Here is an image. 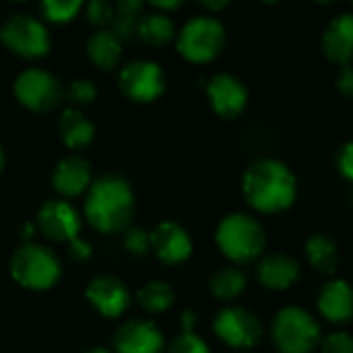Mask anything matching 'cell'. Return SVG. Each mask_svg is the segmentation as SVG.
<instances>
[{
  "mask_svg": "<svg viewBox=\"0 0 353 353\" xmlns=\"http://www.w3.org/2000/svg\"><path fill=\"white\" fill-rule=\"evenodd\" d=\"M243 196L254 210L276 214L295 202L297 179L287 164L262 158L250 164L243 174Z\"/></svg>",
  "mask_w": 353,
  "mask_h": 353,
  "instance_id": "obj_1",
  "label": "cell"
},
{
  "mask_svg": "<svg viewBox=\"0 0 353 353\" xmlns=\"http://www.w3.org/2000/svg\"><path fill=\"white\" fill-rule=\"evenodd\" d=\"M85 219L100 233H123L129 229L135 198L131 185L119 174H104L85 192Z\"/></svg>",
  "mask_w": 353,
  "mask_h": 353,
  "instance_id": "obj_2",
  "label": "cell"
},
{
  "mask_svg": "<svg viewBox=\"0 0 353 353\" xmlns=\"http://www.w3.org/2000/svg\"><path fill=\"white\" fill-rule=\"evenodd\" d=\"M216 245L231 262L250 264L262 256L266 235L256 219L235 212L221 221L216 229Z\"/></svg>",
  "mask_w": 353,
  "mask_h": 353,
  "instance_id": "obj_3",
  "label": "cell"
},
{
  "mask_svg": "<svg viewBox=\"0 0 353 353\" xmlns=\"http://www.w3.org/2000/svg\"><path fill=\"white\" fill-rule=\"evenodd\" d=\"M272 343L281 353H312L320 345V324L303 307H283L272 320Z\"/></svg>",
  "mask_w": 353,
  "mask_h": 353,
  "instance_id": "obj_4",
  "label": "cell"
},
{
  "mask_svg": "<svg viewBox=\"0 0 353 353\" xmlns=\"http://www.w3.org/2000/svg\"><path fill=\"white\" fill-rule=\"evenodd\" d=\"M11 274L30 291H46L59 283L63 268L59 258L48 248L26 243L11 258Z\"/></svg>",
  "mask_w": 353,
  "mask_h": 353,
  "instance_id": "obj_5",
  "label": "cell"
},
{
  "mask_svg": "<svg viewBox=\"0 0 353 353\" xmlns=\"http://www.w3.org/2000/svg\"><path fill=\"white\" fill-rule=\"evenodd\" d=\"M225 46V30L216 19L196 17L179 34L176 48L192 63H208L221 54Z\"/></svg>",
  "mask_w": 353,
  "mask_h": 353,
  "instance_id": "obj_6",
  "label": "cell"
},
{
  "mask_svg": "<svg viewBox=\"0 0 353 353\" xmlns=\"http://www.w3.org/2000/svg\"><path fill=\"white\" fill-rule=\"evenodd\" d=\"M214 332L229 347L252 349L262 339V324L254 312L239 307V305H231L216 314Z\"/></svg>",
  "mask_w": 353,
  "mask_h": 353,
  "instance_id": "obj_7",
  "label": "cell"
},
{
  "mask_svg": "<svg viewBox=\"0 0 353 353\" xmlns=\"http://www.w3.org/2000/svg\"><path fill=\"white\" fill-rule=\"evenodd\" d=\"M15 96L23 106L36 112H48L63 100V88L48 71L28 69L15 81Z\"/></svg>",
  "mask_w": 353,
  "mask_h": 353,
  "instance_id": "obj_8",
  "label": "cell"
},
{
  "mask_svg": "<svg viewBox=\"0 0 353 353\" xmlns=\"http://www.w3.org/2000/svg\"><path fill=\"white\" fill-rule=\"evenodd\" d=\"M3 40L15 54L26 57V59L42 57L48 52V46H50L46 28L28 15H17L9 19L3 30Z\"/></svg>",
  "mask_w": 353,
  "mask_h": 353,
  "instance_id": "obj_9",
  "label": "cell"
},
{
  "mask_svg": "<svg viewBox=\"0 0 353 353\" xmlns=\"http://www.w3.org/2000/svg\"><path fill=\"white\" fill-rule=\"evenodd\" d=\"M119 85L127 98L135 102H152L164 92V73L156 63L135 61L121 71Z\"/></svg>",
  "mask_w": 353,
  "mask_h": 353,
  "instance_id": "obj_10",
  "label": "cell"
},
{
  "mask_svg": "<svg viewBox=\"0 0 353 353\" xmlns=\"http://www.w3.org/2000/svg\"><path fill=\"white\" fill-rule=\"evenodd\" d=\"M36 229L52 239V241H61V243H69L75 237H79V229H81V221L79 214L75 212V208L65 202V200H48L42 204L38 219H36Z\"/></svg>",
  "mask_w": 353,
  "mask_h": 353,
  "instance_id": "obj_11",
  "label": "cell"
},
{
  "mask_svg": "<svg viewBox=\"0 0 353 353\" xmlns=\"http://www.w3.org/2000/svg\"><path fill=\"white\" fill-rule=\"evenodd\" d=\"M150 250L164 264H181L192 256L194 243L190 233L179 223L164 221L150 233Z\"/></svg>",
  "mask_w": 353,
  "mask_h": 353,
  "instance_id": "obj_12",
  "label": "cell"
},
{
  "mask_svg": "<svg viewBox=\"0 0 353 353\" xmlns=\"http://www.w3.org/2000/svg\"><path fill=\"white\" fill-rule=\"evenodd\" d=\"M117 353H162L164 336L150 320H127L114 332Z\"/></svg>",
  "mask_w": 353,
  "mask_h": 353,
  "instance_id": "obj_13",
  "label": "cell"
},
{
  "mask_svg": "<svg viewBox=\"0 0 353 353\" xmlns=\"http://www.w3.org/2000/svg\"><path fill=\"white\" fill-rule=\"evenodd\" d=\"M88 301L106 318H119L131 301V293L123 281L114 276H96L85 289Z\"/></svg>",
  "mask_w": 353,
  "mask_h": 353,
  "instance_id": "obj_14",
  "label": "cell"
},
{
  "mask_svg": "<svg viewBox=\"0 0 353 353\" xmlns=\"http://www.w3.org/2000/svg\"><path fill=\"white\" fill-rule=\"evenodd\" d=\"M206 92H208V100H210L214 112L225 119H235L237 114L243 112V108L248 104L245 85L229 73L214 75L208 81Z\"/></svg>",
  "mask_w": 353,
  "mask_h": 353,
  "instance_id": "obj_15",
  "label": "cell"
},
{
  "mask_svg": "<svg viewBox=\"0 0 353 353\" xmlns=\"http://www.w3.org/2000/svg\"><path fill=\"white\" fill-rule=\"evenodd\" d=\"M322 50L328 61L339 67H351L353 63V15L343 13L334 17L322 36Z\"/></svg>",
  "mask_w": 353,
  "mask_h": 353,
  "instance_id": "obj_16",
  "label": "cell"
},
{
  "mask_svg": "<svg viewBox=\"0 0 353 353\" xmlns=\"http://www.w3.org/2000/svg\"><path fill=\"white\" fill-rule=\"evenodd\" d=\"M54 190L65 198L83 196L92 185V168L90 162L81 156H67L63 158L52 174Z\"/></svg>",
  "mask_w": 353,
  "mask_h": 353,
  "instance_id": "obj_17",
  "label": "cell"
},
{
  "mask_svg": "<svg viewBox=\"0 0 353 353\" xmlns=\"http://www.w3.org/2000/svg\"><path fill=\"white\" fill-rule=\"evenodd\" d=\"M318 310L332 324L353 318V289L347 281H328L318 293Z\"/></svg>",
  "mask_w": 353,
  "mask_h": 353,
  "instance_id": "obj_18",
  "label": "cell"
},
{
  "mask_svg": "<svg viewBox=\"0 0 353 353\" xmlns=\"http://www.w3.org/2000/svg\"><path fill=\"white\" fill-rule=\"evenodd\" d=\"M299 264L287 254H268L258 264V279L270 291H285L299 279Z\"/></svg>",
  "mask_w": 353,
  "mask_h": 353,
  "instance_id": "obj_19",
  "label": "cell"
},
{
  "mask_svg": "<svg viewBox=\"0 0 353 353\" xmlns=\"http://www.w3.org/2000/svg\"><path fill=\"white\" fill-rule=\"evenodd\" d=\"M59 133L67 148L79 150L94 139V125L83 112L69 108L59 119Z\"/></svg>",
  "mask_w": 353,
  "mask_h": 353,
  "instance_id": "obj_20",
  "label": "cell"
},
{
  "mask_svg": "<svg viewBox=\"0 0 353 353\" xmlns=\"http://www.w3.org/2000/svg\"><path fill=\"white\" fill-rule=\"evenodd\" d=\"M305 258L312 264V268L320 274H334L336 272L339 250H336V243L324 233H314L305 241Z\"/></svg>",
  "mask_w": 353,
  "mask_h": 353,
  "instance_id": "obj_21",
  "label": "cell"
},
{
  "mask_svg": "<svg viewBox=\"0 0 353 353\" xmlns=\"http://www.w3.org/2000/svg\"><path fill=\"white\" fill-rule=\"evenodd\" d=\"M245 285H248L245 272L237 266H225V268L216 270L210 279L212 295L216 299H223V301H231L237 295H241Z\"/></svg>",
  "mask_w": 353,
  "mask_h": 353,
  "instance_id": "obj_22",
  "label": "cell"
},
{
  "mask_svg": "<svg viewBox=\"0 0 353 353\" xmlns=\"http://www.w3.org/2000/svg\"><path fill=\"white\" fill-rule=\"evenodd\" d=\"M88 52L100 69H112L121 57V42L112 32H96L88 42Z\"/></svg>",
  "mask_w": 353,
  "mask_h": 353,
  "instance_id": "obj_23",
  "label": "cell"
},
{
  "mask_svg": "<svg viewBox=\"0 0 353 353\" xmlns=\"http://www.w3.org/2000/svg\"><path fill=\"white\" fill-rule=\"evenodd\" d=\"M172 301H174V291L164 281H150L137 291V303L150 314H160L168 310Z\"/></svg>",
  "mask_w": 353,
  "mask_h": 353,
  "instance_id": "obj_24",
  "label": "cell"
},
{
  "mask_svg": "<svg viewBox=\"0 0 353 353\" xmlns=\"http://www.w3.org/2000/svg\"><path fill=\"white\" fill-rule=\"evenodd\" d=\"M137 36L150 46H164L172 40V21L164 15H148L137 23Z\"/></svg>",
  "mask_w": 353,
  "mask_h": 353,
  "instance_id": "obj_25",
  "label": "cell"
},
{
  "mask_svg": "<svg viewBox=\"0 0 353 353\" xmlns=\"http://www.w3.org/2000/svg\"><path fill=\"white\" fill-rule=\"evenodd\" d=\"M143 7V0H119L117 5V19H114V28L112 34L125 42H129L135 34H137V15Z\"/></svg>",
  "mask_w": 353,
  "mask_h": 353,
  "instance_id": "obj_26",
  "label": "cell"
},
{
  "mask_svg": "<svg viewBox=\"0 0 353 353\" xmlns=\"http://www.w3.org/2000/svg\"><path fill=\"white\" fill-rule=\"evenodd\" d=\"M83 0H42L44 15L50 21H69L77 15Z\"/></svg>",
  "mask_w": 353,
  "mask_h": 353,
  "instance_id": "obj_27",
  "label": "cell"
},
{
  "mask_svg": "<svg viewBox=\"0 0 353 353\" xmlns=\"http://www.w3.org/2000/svg\"><path fill=\"white\" fill-rule=\"evenodd\" d=\"M168 353H210L206 341H202L198 334L194 332H181L179 336H174Z\"/></svg>",
  "mask_w": 353,
  "mask_h": 353,
  "instance_id": "obj_28",
  "label": "cell"
},
{
  "mask_svg": "<svg viewBox=\"0 0 353 353\" xmlns=\"http://www.w3.org/2000/svg\"><path fill=\"white\" fill-rule=\"evenodd\" d=\"M322 353H353V336L345 330H334L320 339Z\"/></svg>",
  "mask_w": 353,
  "mask_h": 353,
  "instance_id": "obj_29",
  "label": "cell"
},
{
  "mask_svg": "<svg viewBox=\"0 0 353 353\" xmlns=\"http://www.w3.org/2000/svg\"><path fill=\"white\" fill-rule=\"evenodd\" d=\"M125 250L133 256H145L150 252V233L135 227L125 231Z\"/></svg>",
  "mask_w": 353,
  "mask_h": 353,
  "instance_id": "obj_30",
  "label": "cell"
},
{
  "mask_svg": "<svg viewBox=\"0 0 353 353\" xmlns=\"http://www.w3.org/2000/svg\"><path fill=\"white\" fill-rule=\"evenodd\" d=\"M67 96L73 104H90L96 98V88L88 79H75L67 90Z\"/></svg>",
  "mask_w": 353,
  "mask_h": 353,
  "instance_id": "obj_31",
  "label": "cell"
},
{
  "mask_svg": "<svg viewBox=\"0 0 353 353\" xmlns=\"http://www.w3.org/2000/svg\"><path fill=\"white\" fill-rule=\"evenodd\" d=\"M88 19L94 26H106L112 19V7H110L108 0H90Z\"/></svg>",
  "mask_w": 353,
  "mask_h": 353,
  "instance_id": "obj_32",
  "label": "cell"
},
{
  "mask_svg": "<svg viewBox=\"0 0 353 353\" xmlns=\"http://www.w3.org/2000/svg\"><path fill=\"white\" fill-rule=\"evenodd\" d=\"M336 168L349 183H353V139L347 141L336 154Z\"/></svg>",
  "mask_w": 353,
  "mask_h": 353,
  "instance_id": "obj_33",
  "label": "cell"
},
{
  "mask_svg": "<svg viewBox=\"0 0 353 353\" xmlns=\"http://www.w3.org/2000/svg\"><path fill=\"white\" fill-rule=\"evenodd\" d=\"M336 90L345 98H353V67H341L336 75Z\"/></svg>",
  "mask_w": 353,
  "mask_h": 353,
  "instance_id": "obj_34",
  "label": "cell"
},
{
  "mask_svg": "<svg viewBox=\"0 0 353 353\" xmlns=\"http://www.w3.org/2000/svg\"><path fill=\"white\" fill-rule=\"evenodd\" d=\"M69 256H71V260H75V262H85V260L92 256V245H90L88 241L75 237L73 241H69Z\"/></svg>",
  "mask_w": 353,
  "mask_h": 353,
  "instance_id": "obj_35",
  "label": "cell"
},
{
  "mask_svg": "<svg viewBox=\"0 0 353 353\" xmlns=\"http://www.w3.org/2000/svg\"><path fill=\"white\" fill-rule=\"evenodd\" d=\"M150 3L158 9H166V11H172V9H179L185 0H150Z\"/></svg>",
  "mask_w": 353,
  "mask_h": 353,
  "instance_id": "obj_36",
  "label": "cell"
},
{
  "mask_svg": "<svg viewBox=\"0 0 353 353\" xmlns=\"http://www.w3.org/2000/svg\"><path fill=\"white\" fill-rule=\"evenodd\" d=\"M181 326H183V332H194V326H196V314L192 310L183 312L181 314Z\"/></svg>",
  "mask_w": 353,
  "mask_h": 353,
  "instance_id": "obj_37",
  "label": "cell"
},
{
  "mask_svg": "<svg viewBox=\"0 0 353 353\" xmlns=\"http://www.w3.org/2000/svg\"><path fill=\"white\" fill-rule=\"evenodd\" d=\"M200 3H202L206 9H210V11H219V9H223V7L229 5V0H200Z\"/></svg>",
  "mask_w": 353,
  "mask_h": 353,
  "instance_id": "obj_38",
  "label": "cell"
},
{
  "mask_svg": "<svg viewBox=\"0 0 353 353\" xmlns=\"http://www.w3.org/2000/svg\"><path fill=\"white\" fill-rule=\"evenodd\" d=\"M21 233H23V239H26L28 243H32L30 239H32V235L36 233V223H26L23 229H21Z\"/></svg>",
  "mask_w": 353,
  "mask_h": 353,
  "instance_id": "obj_39",
  "label": "cell"
},
{
  "mask_svg": "<svg viewBox=\"0 0 353 353\" xmlns=\"http://www.w3.org/2000/svg\"><path fill=\"white\" fill-rule=\"evenodd\" d=\"M3 170H5V152L0 148V174H3Z\"/></svg>",
  "mask_w": 353,
  "mask_h": 353,
  "instance_id": "obj_40",
  "label": "cell"
},
{
  "mask_svg": "<svg viewBox=\"0 0 353 353\" xmlns=\"http://www.w3.org/2000/svg\"><path fill=\"white\" fill-rule=\"evenodd\" d=\"M85 353H110V351H108V349H104V347H94V349L85 351Z\"/></svg>",
  "mask_w": 353,
  "mask_h": 353,
  "instance_id": "obj_41",
  "label": "cell"
},
{
  "mask_svg": "<svg viewBox=\"0 0 353 353\" xmlns=\"http://www.w3.org/2000/svg\"><path fill=\"white\" fill-rule=\"evenodd\" d=\"M316 3H320V5H332V3H336V0H316Z\"/></svg>",
  "mask_w": 353,
  "mask_h": 353,
  "instance_id": "obj_42",
  "label": "cell"
},
{
  "mask_svg": "<svg viewBox=\"0 0 353 353\" xmlns=\"http://www.w3.org/2000/svg\"><path fill=\"white\" fill-rule=\"evenodd\" d=\"M264 3H268V5H272V3H276V0H264Z\"/></svg>",
  "mask_w": 353,
  "mask_h": 353,
  "instance_id": "obj_43",
  "label": "cell"
}]
</instances>
